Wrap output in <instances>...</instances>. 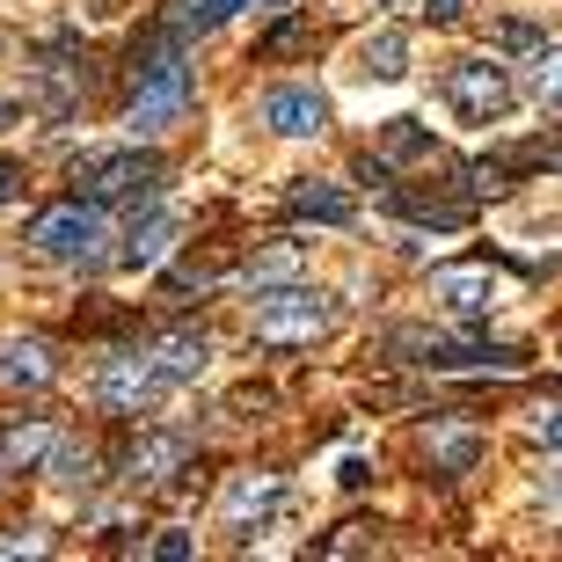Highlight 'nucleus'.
Masks as SVG:
<instances>
[{"instance_id": "1", "label": "nucleus", "mask_w": 562, "mask_h": 562, "mask_svg": "<svg viewBox=\"0 0 562 562\" xmlns=\"http://www.w3.org/2000/svg\"><path fill=\"white\" fill-rule=\"evenodd\" d=\"M74 183L95 205H146L161 190V161L139 154V146H110V154H81L74 161Z\"/></svg>"}, {"instance_id": "2", "label": "nucleus", "mask_w": 562, "mask_h": 562, "mask_svg": "<svg viewBox=\"0 0 562 562\" xmlns=\"http://www.w3.org/2000/svg\"><path fill=\"white\" fill-rule=\"evenodd\" d=\"M190 110V59L176 52V37L139 66V95H132V139H154Z\"/></svg>"}, {"instance_id": "3", "label": "nucleus", "mask_w": 562, "mask_h": 562, "mask_svg": "<svg viewBox=\"0 0 562 562\" xmlns=\"http://www.w3.org/2000/svg\"><path fill=\"white\" fill-rule=\"evenodd\" d=\"M438 95H446V110H453L460 125H497L519 103V88H512V74L497 59H453L446 81H438Z\"/></svg>"}, {"instance_id": "4", "label": "nucleus", "mask_w": 562, "mask_h": 562, "mask_svg": "<svg viewBox=\"0 0 562 562\" xmlns=\"http://www.w3.org/2000/svg\"><path fill=\"white\" fill-rule=\"evenodd\" d=\"M103 241H110V220H103V205L95 198H74V205H52V212H37L30 220V249L37 256H52V263H95L103 256Z\"/></svg>"}, {"instance_id": "5", "label": "nucleus", "mask_w": 562, "mask_h": 562, "mask_svg": "<svg viewBox=\"0 0 562 562\" xmlns=\"http://www.w3.org/2000/svg\"><path fill=\"white\" fill-rule=\"evenodd\" d=\"M329 322H336V307L322 292L278 285V292H263V307H256V344H314Z\"/></svg>"}, {"instance_id": "6", "label": "nucleus", "mask_w": 562, "mask_h": 562, "mask_svg": "<svg viewBox=\"0 0 562 562\" xmlns=\"http://www.w3.org/2000/svg\"><path fill=\"white\" fill-rule=\"evenodd\" d=\"M95 395H103L110 409H146V402L161 395V373H154V358H139V351H110L103 373H95Z\"/></svg>"}, {"instance_id": "7", "label": "nucleus", "mask_w": 562, "mask_h": 562, "mask_svg": "<svg viewBox=\"0 0 562 562\" xmlns=\"http://www.w3.org/2000/svg\"><path fill=\"white\" fill-rule=\"evenodd\" d=\"M256 117H263L278 139H314V132L329 125V103H322L314 88H271V95L256 103Z\"/></svg>"}, {"instance_id": "8", "label": "nucleus", "mask_w": 562, "mask_h": 562, "mask_svg": "<svg viewBox=\"0 0 562 562\" xmlns=\"http://www.w3.org/2000/svg\"><path fill=\"white\" fill-rule=\"evenodd\" d=\"M278 504H285V482L278 475H234L227 497H220V519L234 526V533H249V526H271Z\"/></svg>"}, {"instance_id": "9", "label": "nucleus", "mask_w": 562, "mask_h": 562, "mask_svg": "<svg viewBox=\"0 0 562 562\" xmlns=\"http://www.w3.org/2000/svg\"><path fill=\"white\" fill-rule=\"evenodd\" d=\"M431 292L446 300V314H460V322H490V307H497V278L490 271H438Z\"/></svg>"}, {"instance_id": "10", "label": "nucleus", "mask_w": 562, "mask_h": 562, "mask_svg": "<svg viewBox=\"0 0 562 562\" xmlns=\"http://www.w3.org/2000/svg\"><path fill=\"white\" fill-rule=\"evenodd\" d=\"M168 249H176V212L154 205L146 220H132V234H125V249H117V263H125V271H154Z\"/></svg>"}, {"instance_id": "11", "label": "nucleus", "mask_w": 562, "mask_h": 562, "mask_svg": "<svg viewBox=\"0 0 562 562\" xmlns=\"http://www.w3.org/2000/svg\"><path fill=\"white\" fill-rule=\"evenodd\" d=\"M285 212L292 220H322V227H351L358 220V205H351V190H336V183H292L285 190Z\"/></svg>"}, {"instance_id": "12", "label": "nucleus", "mask_w": 562, "mask_h": 562, "mask_svg": "<svg viewBox=\"0 0 562 562\" xmlns=\"http://www.w3.org/2000/svg\"><path fill=\"white\" fill-rule=\"evenodd\" d=\"M205 358H212V344H205V336L176 329V336H161V344H154V373H161V387H183V380H198V373H205Z\"/></svg>"}, {"instance_id": "13", "label": "nucleus", "mask_w": 562, "mask_h": 562, "mask_svg": "<svg viewBox=\"0 0 562 562\" xmlns=\"http://www.w3.org/2000/svg\"><path fill=\"white\" fill-rule=\"evenodd\" d=\"M387 205L402 220H417V227H438V234L468 220V198H438V190H387Z\"/></svg>"}, {"instance_id": "14", "label": "nucleus", "mask_w": 562, "mask_h": 562, "mask_svg": "<svg viewBox=\"0 0 562 562\" xmlns=\"http://www.w3.org/2000/svg\"><path fill=\"white\" fill-rule=\"evenodd\" d=\"M52 373H59V366H52V344H37V336L0 351V387H44Z\"/></svg>"}, {"instance_id": "15", "label": "nucleus", "mask_w": 562, "mask_h": 562, "mask_svg": "<svg viewBox=\"0 0 562 562\" xmlns=\"http://www.w3.org/2000/svg\"><path fill=\"white\" fill-rule=\"evenodd\" d=\"M358 66H366L373 81H402V74H409V30H395V22H387V30H373V37H366V52H358Z\"/></svg>"}, {"instance_id": "16", "label": "nucleus", "mask_w": 562, "mask_h": 562, "mask_svg": "<svg viewBox=\"0 0 562 562\" xmlns=\"http://www.w3.org/2000/svg\"><path fill=\"white\" fill-rule=\"evenodd\" d=\"M183 453H190V438H176V431H146L139 446H132V482H161L168 468H183Z\"/></svg>"}, {"instance_id": "17", "label": "nucleus", "mask_w": 562, "mask_h": 562, "mask_svg": "<svg viewBox=\"0 0 562 562\" xmlns=\"http://www.w3.org/2000/svg\"><path fill=\"white\" fill-rule=\"evenodd\" d=\"M241 8H256V0H176V8H168V30H176V37H198V30H220V22L241 15Z\"/></svg>"}, {"instance_id": "18", "label": "nucleus", "mask_w": 562, "mask_h": 562, "mask_svg": "<svg viewBox=\"0 0 562 562\" xmlns=\"http://www.w3.org/2000/svg\"><path fill=\"white\" fill-rule=\"evenodd\" d=\"M292 271H300V241H278V249H256L241 263V285H285Z\"/></svg>"}, {"instance_id": "19", "label": "nucleus", "mask_w": 562, "mask_h": 562, "mask_svg": "<svg viewBox=\"0 0 562 562\" xmlns=\"http://www.w3.org/2000/svg\"><path fill=\"white\" fill-rule=\"evenodd\" d=\"M533 103H541L548 117H562V44H541V52H533Z\"/></svg>"}, {"instance_id": "20", "label": "nucleus", "mask_w": 562, "mask_h": 562, "mask_svg": "<svg viewBox=\"0 0 562 562\" xmlns=\"http://www.w3.org/2000/svg\"><path fill=\"white\" fill-rule=\"evenodd\" d=\"M380 161H431V132H424L417 117H395L387 139H380Z\"/></svg>"}, {"instance_id": "21", "label": "nucleus", "mask_w": 562, "mask_h": 562, "mask_svg": "<svg viewBox=\"0 0 562 562\" xmlns=\"http://www.w3.org/2000/svg\"><path fill=\"white\" fill-rule=\"evenodd\" d=\"M431 460L446 468V475H468V468L482 460V438L475 431H446V438H431Z\"/></svg>"}, {"instance_id": "22", "label": "nucleus", "mask_w": 562, "mask_h": 562, "mask_svg": "<svg viewBox=\"0 0 562 562\" xmlns=\"http://www.w3.org/2000/svg\"><path fill=\"white\" fill-rule=\"evenodd\" d=\"M52 482H59V490H88V482H95V453H88V446H59V453H52Z\"/></svg>"}, {"instance_id": "23", "label": "nucleus", "mask_w": 562, "mask_h": 562, "mask_svg": "<svg viewBox=\"0 0 562 562\" xmlns=\"http://www.w3.org/2000/svg\"><path fill=\"white\" fill-rule=\"evenodd\" d=\"M307 44H314V30H307V22H278L271 37L256 44V59H292V52H307Z\"/></svg>"}, {"instance_id": "24", "label": "nucleus", "mask_w": 562, "mask_h": 562, "mask_svg": "<svg viewBox=\"0 0 562 562\" xmlns=\"http://www.w3.org/2000/svg\"><path fill=\"white\" fill-rule=\"evenodd\" d=\"M490 44H497V52H541V30H533V22H497V30H490Z\"/></svg>"}, {"instance_id": "25", "label": "nucleus", "mask_w": 562, "mask_h": 562, "mask_svg": "<svg viewBox=\"0 0 562 562\" xmlns=\"http://www.w3.org/2000/svg\"><path fill=\"white\" fill-rule=\"evenodd\" d=\"M8 460H37L44 453V424H22V431H8V446H0Z\"/></svg>"}, {"instance_id": "26", "label": "nucleus", "mask_w": 562, "mask_h": 562, "mask_svg": "<svg viewBox=\"0 0 562 562\" xmlns=\"http://www.w3.org/2000/svg\"><path fill=\"white\" fill-rule=\"evenodd\" d=\"M533 438H541V446H555V453H562V409H541V417H533Z\"/></svg>"}, {"instance_id": "27", "label": "nucleus", "mask_w": 562, "mask_h": 562, "mask_svg": "<svg viewBox=\"0 0 562 562\" xmlns=\"http://www.w3.org/2000/svg\"><path fill=\"white\" fill-rule=\"evenodd\" d=\"M154 555H161V562H183L190 555V533H176V526H168L161 541H154Z\"/></svg>"}, {"instance_id": "28", "label": "nucleus", "mask_w": 562, "mask_h": 562, "mask_svg": "<svg viewBox=\"0 0 562 562\" xmlns=\"http://www.w3.org/2000/svg\"><path fill=\"white\" fill-rule=\"evenodd\" d=\"M0 555H37V533H8V541H0Z\"/></svg>"}, {"instance_id": "29", "label": "nucleus", "mask_w": 562, "mask_h": 562, "mask_svg": "<svg viewBox=\"0 0 562 562\" xmlns=\"http://www.w3.org/2000/svg\"><path fill=\"white\" fill-rule=\"evenodd\" d=\"M424 15L431 22H460V0H424Z\"/></svg>"}, {"instance_id": "30", "label": "nucleus", "mask_w": 562, "mask_h": 562, "mask_svg": "<svg viewBox=\"0 0 562 562\" xmlns=\"http://www.w3.org/2000/svg\"><path fill=\"white\" fill-rule=\"evenodd\" d=\"M548 519H562V468L548 475Z\"/></svg>"}, {"instance_id": "31", "label": "nucleus", "mask_w": 562, "mask_h": 562, "mask_svg": "<svg viewBox=\"0 0 562 562\" xmlns=\"http://www.w3.org/2000/svg\"><path fill=\"white\" fill-rule=\"evenodd\" d=\"M387 8H417V0H387Z\"/></svg>"}]
</instances>
